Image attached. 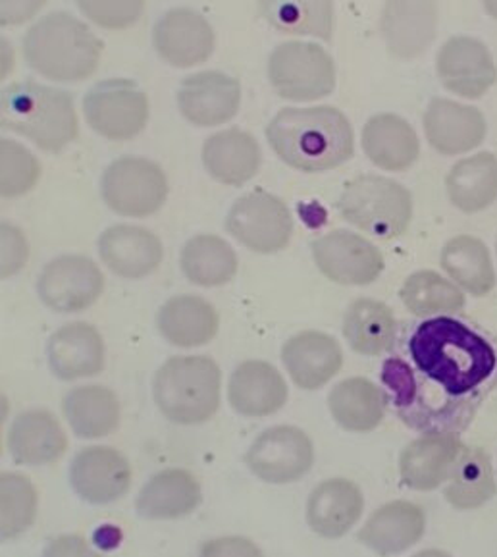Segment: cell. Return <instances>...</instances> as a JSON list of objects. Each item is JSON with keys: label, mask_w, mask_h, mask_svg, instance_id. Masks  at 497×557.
Wrapping results in <instances>:
<instances>
[{"label": "cell", "mask_w": 497, "mask_h": 557, "mask_svg": "<svg viewBox=\"0 0 497 557\" xmlns=\"http://www.w3.org/2000/svg\"><path fill=\"white\" fill-rule=\"evenodd\" d=\"M401 355L382 364L380 379L397 417L422 434H461L497 382V354L488 339L453 317L411 324Z\"/></svg>", "instance_id": "6da1fadb"}, {"label": "cell", "mask_w": 497, "mask_h": 557, "mask_svg": "<svg viewBox=\"0 0 497 557\" xmlns=\"http://www.w3.org/2000/svg\"><path fill=\"white\" fill-rule=\"evenodd\" d=\"M266 137L287 166L309 174L337 169L355 152L353 127L336 107L282 109L270 120Z\"/></svg>", "instance_id": "7a4b0ae2"}, {"label": "cell", "mask_w": 497, "mask_h": 557, "mask_svg": "<svg viewBox=\"0 0 497 557\" xmlns=\"http://www.w3.org/2000/svg\"><path fill=\"white\" fill-rule=\"evenodd\" d=\"M101 54V39L82 20L66 12L41 17L24 39L29 69L62 84H76L94 76Z\"/></svg>", "instance_id": "3957f363"}, {"label": "cell", "mask_w": 497, "mask_h": 557, "mask_svg": "<svg viewBox=\"0 0 497 557\" xmlns=\"http://www.w3.org/2000/svg\"><path fill=\"white\" fill-rule=\"evenodd\" d=\"M0 122L42 151H62L77 137L72 95L37 82H16L2 89Z\"/></svg>", "instance_id": "277c9868"}, {"label": "cell", "mask_w": 497, "mask_h": 557, "mask_svg": "<svg viewBox=\"0 0 497 557\" xmlns=\"http://www.w3.org/2000/svg\"><path fill=\"white\" fill-rule=\"evenodd\" d=\"M219 364L202 355L172 357L152 379V397L161 413L176 424H201L220 407Z\"/></svg>", "instance_id": "5b68a950"}, {"label": "cell", "mask_w": 497, "mask_h": 557, "mask_svg": "<svg viewBox=\"0 0 497 557\" xmlns=\"http://www.w3.org/2000/svg\"><path fill=\"white\" fill-rule=\"evenodd\" d=\"M337 211L380 239L403 236L413 219V197L396 180L376 174L355 177L337 199Z\"/></svg>", "instance_id": "8992f818"}, {"label": "cell", "mask_w": 497, "mask_h": 557, "mask_svg": "<svg viewBox=\"0 0 497 557\" xmlns=\"http://www.w3.org/2000/svg\"><path fill=\"white\" fill-rule=\"evenodd\" d=\"M270 84L282 99L309 102L322 99L336 87V66L316 42L287 41L269 59Z\"/></svg>", "instance_id": "52a82bcc"}, {"label": "cell", "mask_w": 497, "mask_h": 557, "mask_svg": "<svg viewBox=\"0 0 497 557\" xmlns=\"http://www.w3.org/2000/svg\"><path fill=\"white\" fill-rule=\"evenodd\" d=\"M102 199L129 219L151 216L169 197V180L157 162L144 157H122L104 170Z\"/></svg>", "instance_id": "ba28073f"}, {"label": "cell", "mask_w": 497, "mask_h": 557, "mask_svg": "<svg viewBox=\"0 0 497 557\" xmlns=\"http://www.w3.org/2000/svg\"><path fill=\"white\" fill-rule=\"evenodd\" d=\"M84 114L99 136L110 141H127L144 132L149 99L132 79H104L85 94Z\"/></svg>", "instance_id": "9c48e42d"}, {"label": "cell", "mask_w": 497, "mask_h": 557, "mask_svg": "<svg viewBox=\"0 0 497 557\" xmlns=\"http://www.w3.org/2000/svg\"><path fill=\"white\" fill-rule=\"evenodd\" d=\"M226 230L254 253H278L291 239L294 219L279 197L253 191L229 209Z\"/></svg>", "instance_id": "30bf717a"}, {"label": "cell", "mask_w": 497, "mask_h": 557, "mask_svg": "<svg viewBox=\"0 0 497 557\" xmlns=\"http://www.w3.org/2000/svg\"><path fill=\"white\" fill-rule=\"evenodd\" d=\"M254 476L269 484H291L303 479L314 463L312 442L297 426H272L245 454Z\"/></svg>", "instance_id": "8fae6325"}, {"label": "cell", "mask_w": 497, "mask_h": 557, "mask_svg": "<svg viewBox=\"0 0 497 557\" xmlns=\"http://www.w3.org/2000/svg\"><path fill=\"white\" fill-rule=\"evenodd\" d=\"M104 289L101 269L84 255H64L42 269L37 294L54 313H79Z\"/></svg>", "instance_id": "7c38bea8"}, {"label": "cell", "mask_w": 497, "mask_h": 557, "mask_svg": "<svg viewBox=\"0 0 497 557\" xmlns=\"http://www.w3.org/2000/svg\"><path fill=\"white\" fill-rule=\"evenodd\" d=\"M319 271L341 286H369L384 271V257L359 234L334 230L312 244Z\"/></svg>", "instance_id": "4fadbf2b"}, {"label": "cell", "mask_w": 497, "mask_h": 557, "mask_svg": "<svg viewBox=\"0 0 497 557\" xmlns=\"http://www.w3.org/2000/svg\"><path fill=\"white\" fill-rule=\"evenodd\" d=\"M436 70L447 91L464 99H481L497 82L496 62L488 47L467 35L444 42Z\"/></svg>", "instance_id": "5bb4252c"}, {"label": "cell", "mask_w": 497, "mask_h": 557, "mask_svg": "<svg viewBox=\"0 0 497 557\" xmlns=\"http://www.w3.org/2000/svg\"><path fill=\"white\" fill-rule=\"evenodd\" d=\"M70 482L79 498L104 506L122 498L132 486V467L119 449L91 446L74 457Z\"/></svg>", "instance_id": "9a60e30c"}, {"label": "cell", "mask_w": 497, "mask_h": 557, "mask_svg": "<svg viewBox=\"0 0 497 557\" xmlns=\"http://www.w3.org/2000/svg\"><path fill=\"white\" fill-rule=\"evenodd\" d=\"M241 102V85L236 77L209 70L186 77L177 91V107L195 126L212 127L229 122Z\"/></svg>", "instance_id": "2e32d148"}, {"label": "cell", "mask_w": 497, "mask_h": 557, "mask_svg": "<svg viewBox=\"0 0 497 557\" xmlns=\"http://www.w3.org/2000/svg\"><path fill=\"white\" fill-rule=\"evenodd\" d=\"M154 49L176 69L201 64L214 51V32L207 17L191 9H172L154 24Z\"/></svg>", "instance_id": "e0dca14e"}, {"label": "cell", "mask_w": 497, "mask_h": 557, "mask_svg": "<svg viewBox=\"0 0 497 557\" xmlns=\"http://www.w3.org/2000/svg\"><path fill=\"white\" fill-rule=\"evenodd\" d=\"M424 132L432 149L456 157L482 145L486 119L476 107L436 97L424 112Z\"/></svg>", "instance_id": "ac0fdd59"}, {"label": "cell", "mask_w": 497, "mask_h": 557, "mask_svg": "<svg viewBox=\"0 0 497 557\" xmlns=\"http://www.w3.org/2000/svg\"><path fill=\"white\" fill-rule=\"evenodd\" d=\"M463 440L459 434H424L413 440L399 456V474L405 486L431 492L447 481L451 467L463 449Z\"/></svg>", "instance_id": "d6986e66"}, {"label": "cell", "mask_w": 497, "mask_h": 557, "mask_svg": "<svg viewBox=\"0 0 497 557\" xmlns=\"http://www.w3.org/2000/svg\"><path fill=\"white\" fill-rule=\"evenodd\" d=\"M47 359L60 381L89 379L104 369V342L89 322H70L52 334Z\"/></svg>", "instance_id": "ffe728a7"}, {"label": "cell", "mask_w": 497, "mask_h": 557, "mask_svg": "<svg viewBox=\"0 0 497 557\" xmlns=\"http://www.w3.org/2000/svg\"><path fill=\"white\" fill-rule=\"evenodd\" d=\"M99 255L116 276L137 280L161 267L164 249L151 230L119 224L102 232Z\"/></svg>", "instance_id": "44dd1931"}, {"label": "cell", "mask_w": 497, "mask_h": 557, "mask_svg": "<svg viewBox=\"0 0 497 557\" xmlns=\"http://www.w3.org/2000/svg\"><path fill=\"white\" fill-rule=\"evenodd\" d=\"M438 29L434 2H388L382 9L380 32L388 51L399 59H414L431 47Z\"/></svg>", "instance_id": "7402d4cb"}, {"label": "cell", "mask_w": 497, "mask_h": 557, "mask_svg": "<svg viewBox=\"0 0 497 557\" xmlns=\"http://www.w3.org/2000/svg\"><path fill=\"white\" fill-rule=\"evenodd\" d=\"M282 361L299 388L319 389L339 372L344 354L336 338L316 330H305L287 339Z\"/></svg>", "instance_id": "603a6c76"}, {"label": "cell", "mask_w": 497, "mask_h": 557, "mask_svg": "<svg viewBox=\"0 0 497 557\" xmlns=\"http://www.w3.org/2000/svg\"><path fill=\"white\" fill-rule=\"evenodd\" d=\"M361 488L346 479H330L312 490L307 502V523L324 539H341L363 516Z\"/></svg>", "instance_id": "cb8c5ba5"}, {"label": "cell", "mask_w": 497, "mask_h": 557, "mask_svg": "<svg viewBox=\"0 0 497 557\" xmlns=\"http://www.w3.org/2000/svg\"><path fill=\"white\" fill-rule=\"evenodd\" d=\"M426 531V516L422 507L413 502H389L376 509L363 531L359 532V541L376 554L389 556L401 554L421 542Z\"/></svg>", "instance_id": "d4e9b609"}, {"label": "cell", "mask_w": 497, "mask_h": 557, "mask_svg": "<svg viewBox=\"0 0 497 557\" xmlns=\"http://www.w3.org/2000/svg\"><path fill=\"white\" fill-rule=\"evenodd\" d=\"M363 149L369 161L388 172H403L421 157V141L407 120L382 112L363 127Z\"/></svg>", "instance_id": "484cf974"}, {"label": "cell", "mask_w": 497, "mask_h": 557, "mask_svg": "<svg viewBox=\"0 0 497 557\" xmlns=\"http://www.w3.org/2000/svg\"><path fill=\"white\" fill-rule=\"evenodd\" d=\"M202 164L220 184L244 186L261 169V147L244 129H224L202 145Z\"/></svg>", "instance_id": "4316f807"}, {"label": "cell", "mask_w": 497, "mask_h": 557, "mask_svg": "<svg viewBox=\"0 0 497 557\" xmlns=\"http://www.w3.org/2000/svg\"><path fill=\"white\" fill-rule=\"evenodd\" d=\"M228 399L239 414L266 417L286 406L287 384L276 367L245 361L229 379Z\"/></svg>", "instance_id": "83f0119b"}, {"label": "cell", "mask_w": 497, "mask_h": 557, "mask_svg": "<svg viewBox=\"0 0 497 557\" xmlns=\"http://www.w3.org/2000/svg\"><path fill=\"white\" fill-rule=\"evenodd\" d=\"M67 449V438L54 414L34 409L17 414L9 432V451L20 465H49Z\"/></svg>", "instance_id": "f1b7e54d"}, {"label": "cell", "mask_w": 497, "mask_h": 557, "mask_svg": "<svg viewBox=\"0 0 497 557\" xmlns=\"http://www.w3.org/2000/svg\"><path fill=\"white\" fill-rule=\"evenodd\" d=\"M201 498V484L195 474L186 469H164L145 484L135 507L145 519L166 521L194 513Z\"/></svg>", "instance_id": "f546056e"}, {"label": "cell", "mask_w": 497, "mask_h": 557, "mask_svg": "<svg viewBox=\"0 0 497 557\" xmlns=\"http://www.w3.org/2000/svg\"><path fill=\"white\" fill-rule=\"evenodd\" d=\"M159 332L169 344L177 347H199L219 334L216 309L202 297L176 296L162 305L157 317Z\"/></svg>", "instance_id": "4dcf8cb0"}, {"label": "cell", "mask_w": 497, "mask_h": 557, "mask_svg": "<svg viewBox=\"0 0 497 557\" xmlns=\"http://www.w3.org/2000/svg\"><path fill=\"white\" fill-rule=\"evenodd\" d=\"M388 406V394L363 376L339 382L328 397L334 421L349 432L374 431L384 421Z\"/></svg>", "instance_id": "1f68e13d"}, {"label": "cell", "mask_w": 497, "mask_h": 557, "mask_svg": "<svg viewBox=\"0 0 497 557\" xmlns=\"http://www.w3.org/2000/svg\"><path fill=\"white\" fill-rule=\"evenodd\" d=\"M446 482L444 498L459 511H474L486 506L497 494L492 459L479 446H463Z\"/></svg>", "instance_id": "d6a6232c"}, {"label": "cell", "mask_w": 497, "mask_h": 557, "mask_svg": "<svg viewBox=\"0 0 497 557\" xmlns=\"http://www.w3.org/2000/svg\"><path fill=\"white\" fill-rule=\"evenodd\" d=\"M397 321L388 305L361 297L347 307L344 336L355 354L376 357L396 346Z\"/></svg>", "instance_id": "836d02e7"}, {"label": "cell", "mask_w": 497, "mask_h": 557, "mask_svg": "<svg viewBox=\"0 0 497 557\" xmlns=\"http://www.w3.org/2000/svg\"><path fill=\"white\" fill-rule=\"evenodd\" d=\"M449 201L467 214L484 211L497 199V157L476 152L457 162L446 177Z\"/></svg>", "instance_id": "e575fe53"}, {"label": "cell", "mask_w": 497, "mask_h": 557, "mask_svg": "<svg viewBox=\"0 0 497 557\" xmlns=\"http://www.w3.org/2000/svg\"><path fill=\"white\" fill-rule=\"evenodd\" d=\"M62 413L79 438H104L119 426V397L107 386H79L62 399Z\"/></svg>", "instance_id": "d590c367"}, {"label": "cell", "mask_w": 497, "mask_h": 557, "mask_svg": "<svg viewBox=\"0 0 497 557\" xmlns=\"http://www.w3.org/2000/svg\"><path fill=\"white\" fill-rule=\"evenodd\" d=\"M442 269L471 296L484 297L496 287V271L486 244L474 236H457L442 249Z\"/></svg>", "instance_id": "8d00e7d4"}, {"label": "cell", "mask_w": 497, "mask_h": 557, "mask_svg": "<svg viewBox=\"0 0 497 557\" xmlns=\"http://www.w3.org/2000/svg\"><path fill=\"white\" fill-rule=\"evenodd\" d=\"M179 264L195 286H224L236 276L237 255L222 237L201 234L184 245Z\"/></svg>", "instance_id": "74e56055"}, {"label": "cell", "mask_w": 497, "mask_h": 557, "mask_svg": "<svg viewBox=\"0 0 497 557\" xmlns=\"http://www.w3.org/2000/svg\"><path fill=\"white\" fill-rule=\"evenodd\" d=\"M399 297L405 307L421 319L461 313L464 307L463 292L434 271L411 274L405 280Z\"/></svg>", "instance_id": "f35d334b"}, {"label": "cell", "mask_w": 497, "mask_h": 557, "mask_svg": "<svg viewBox=\"0 0 497 557\" xmlns=\"http://www.w3.org/2000/svg\"><path fill=\"white\" fill-rule=\"evenodd\" d=\"M262 16L287 35H312L328 41L334 27L330 2H262Z\"/></svg>", "instance_id": "ab89813d"}, {"label": "cell", "mask_w": 497, "mask_h": 557, "mask_svg": "<svg viewBox=\"0 0 497 557\" xmlns=\"http://www.w3.org/2000/svg\"><path fill=\"white\" fill-rule=\"evenodd\" d=\"M2 492V539H16L34 524L37 516V492L26 474L4 473L0 479Z\"/></svg>", "instance_id": "60d3db41"}, {"label": "cell", "mask_w": 497, "mask_h": 557, "mask_svg": "<svg viewBox=\"0 0 497 557\" xmlns=\"http://www.w3.org/2000/svg\"><path fill=\"white\" fill-rule=\"evenodd\" d=\"M2 157V195L4 197H17L34 189L41 176V164L24 145L16 144L12 139H2L0 145Z\"/></svg>", "instance_id": "b9f144b4"}, {"label": "cell", "mask_w": 497, "mask_h": 557, "mask_svg": "<svg viewBox=\"0 0 497 557\" xmlns=\"http://www.w3.org/2000/svg\"><path fill=\"white\" fill-rule=\"evenodd\" d=\"M85 16L102 27H127L144 14L145 2H79Z\"/></svg>", "instance_id": "7bdbcfd3"}, {"label": "cell", "mask_w": 497, "mask_h": 557, "mask_svg": "<svg viewBox=\"0 0 497 557\" xmlns=\"http://www.w3.org/2000/svg\"><path fill=\"white\" fill-rule=\"evenodd\" d=\"M2 278H10L12 274L22 271L26 267L29 257L26 237L14 228L12 224H2Z\"/></svg>", "instance_id": "ee69618b"}, {"label": "cell", "mask_w": 497, "mask_h": 557, "mask_svg": "<svg viewBox=\"0 0 497 557\" xmlns=\"http://www.w3.org/2000/svg\"><path fill=\"white\" fill-rule=\"evenodd\" d=\"M228 548H224V546H207V548H202V554H229V556H234V554H259V549L254 548L253 544H249V542L239 541H222Z\"/></svg>", "instance_id": "f6af8a7d"}, {"label": "cell", "mask_w": 497, "mask_h": 557, "mask_svg": "<svg viewBox=\"0 0 497 557\" xmlns=\"http://www.w3.org/2000/svg\"><path fill=\"white\" fill-rule=\"evenodd\" d=\"M41 9V4H2V22L4 24H16V22H24L32 12H37Z\"/></svg>", "instance_id": "bcb514c9"}, {"label": "cell", "mask_w": 497, "mask_h": 557, "mask_svg": "<svg viewBox=\"0 0 497 557\" xmlns=\"http://www.w3.org/2000/svg\"><path fill=\"white\" fill-rule=\"evenodd\" d=\"M484 9H486V12L497 20V2H486V4H484Z\"/></svg>", "instance_id": "7dc6e473"}]
</instances>
